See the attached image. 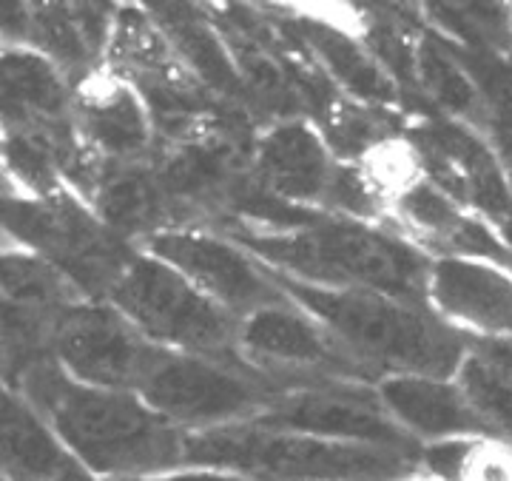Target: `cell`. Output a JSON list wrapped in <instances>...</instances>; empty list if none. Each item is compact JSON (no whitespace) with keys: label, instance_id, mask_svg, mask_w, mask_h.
<instances>
[{"label":"cell","instance_id":"obj_1","mask_svg":"<svg viewBox=\"0 0 512 481\" xmlns=\"http://www.w3.org/2000/svg\"><path fill=\"white\" fill-rule=\"evenodd\" d=\"M208 225L293 282L424 302L430 257L399 228L299 208L279 222L217 220Z\"/></svg>","mask_w":512,"mask_h":481},{"label":"cell","instance_id":"obj_21","mask_svg":"<svg viewBox=\"0 0 512 481\" xmlns=\"http://www.w3.org/2000/svg\"><path fill=\"white\" fill-rule=\"evenodd\" d=\"M74 459L49 422L18 390L0 393V473L9 481H52Z\"/></svg>","mask_w":512,"mask_h":481},{"label":"cell","instance_id":"obj_27","mask_svg":"<svg viewBox=\"0 0 512 481\" xmlns=\"http://www.w3.org/2000/svg\"><path fill=\"white\" fill-rule=\"evenodd\" d=\"M52 481H94V476H92V473H86V470H83L80 464L74 462L69 470H63V473H60V476H57V479H52Z\"/></svg>","mask_w":512,"mask_h":481},{"label":"cell","instance_id":"obj_8","mask_svg":"<svg viewBox=\"0 0 512 481\" xmlns=\"http://www.w3.org/2000/svg\"><path fill=\"white\" fill-rule=\"evenodd\" d=\"M237 356L279 390L316 382L376 385L373 376L359 368L339 342L291 299L239 319Z\"/></svg>","mask_w":512,"mask_h":481},{"label":"cell","instance_id":"obj_23","mask_svg":"<svg viewBox=\"0 0 512 481\" xmlns=\"http://www.w3.org/2000/svg\"><path fill=\"white\" fill-rule=\"evenodd\" d=\"M456 382L490 436L512 444V345L490 342L484 348L473 342Z\"/></svg>","mask_w":512,"mask_h":481},{"label":"cell","instance_id":"obj_16","mask_svg":"<svg viewBox=\"0 0 512 481\" xmlns=\"http://www.w3.org/2000/svg\"><path fill=\"white\" fill-rule=\"evenodd\" d=\"M103 60L106 72L126 80L143 100L208 92L171 43L163 23L137 6L114 9Z\"/></svg>","mask_w":512,"mask_h":481},{"label":"cell","instance_id":"obj_2","mask_svg":"<svg viewBox=\"0 0 512 481\" xmlns=\"http://www.w3.org/2000/svg\"><path fill=\"white\" fill-rule=\"evenodd\" d=\"M20 396L94 479H143L183 464L185 433L137 396L72 382L49 353L15 376Z\"/></svg>","mask_w":512,"mask_h":481},{"label":"cell","instance_id":"obj_25","mask_svg":"<svg viewBox=\"0 0 512 481\" xmlns=\"http://www.w3.org/2000/svg\"><path fill=\"white\" fill-rule=\"evenodd\" d=\"M478 92L484 100V126H490L501 154L512 163V66H484Z\"/></svg>","mask_w":512,"mask_h":481},{"label":"cell","instance_id":"obj_28","mask_svg":"<svg viewBox=\"0 0 512 481\" xmlns=\"http://www.w3.org/2000/svg\"><path fill=\"white\" fill-rule=\"evenodd\" d=\"M393 481H436L430 479L427 473H421V470H413V473H407V476H402V479H393Z\"/></svg>","mask_w":512,"mask_h":481},{"label":"cell","instance_id":"obj_11","mask_svg":"<svg viewBox=\"0 0 512 481\" xmlns=\"http://www.w3.org/2000/svg\"><path fill=\"white\" fill-rule=\"evenodd\" d=\"M259 425L305 433L313 439L359 447H379L419 456L421 447L404 436L387 416L373 385L367 382H316L282 390Z\"/></svg>","mask_w":512,"mask_h":481},{"label":"cell","instance_id":"obj_4","mask_svg":"<svg viewBox=\"0 0 512 481\" xmlns=\"http://www.w3.org/2000/svg\"><path fill=\"white\" fill-rule=\"evenodd\" d=\"M183 464L220 467L251 481H393L419 470V456L239 422L185 433Z\"/></svg>","mask_w":512,"mask_h":481},{"label":"cell","instance_id":"obj_26","mask_svg":"<svg viewBox=\"0 0 512 481\" xmlns=\"http://www.w3.org/2000/svg\"><path fill=\"white\" fill-rule=\"evenodd\" d=\"M137 481H251L231 470H220V467H202V464H180L154 476H143Z\"/></svg>","mask_w":512,"mask_h":481},{"label":"cell","instance_id":"obj_6","mask_svg":"<svg viewBox=\"0 0 512 481\" xmlns=\"http://www.w3.org/2000/svg\"><path fill=\"white\" fill-rule=\"evenodd\" d=\"M106 302L160 351L237 356V319L143 248L131 254Z\"/></svg>","mask_w":512,"mask_h":481},{"label":"cell","instance_id":"obj_30","mask_svg":"<svg viewBox=\"0 0 512 481\" xmlns=\"http://www.w3.org/2000/svg\"><path fill=\"white\" fill-rule=\"evenodd\" d=\"M0 481H9V479H6V476H3V473H0Z\"/></svg>","mask_w":512,"mask_h":481},{"label":"cell","instance_id":"obj_19","mask_svg":"<svg viewBox=\"0 0 512 481\" xmlns=\"http://www.w3.org/2000/svg\"><path fill=\"white\" fill-rule=\"evenodd\" d=\"M89 205L111 234L134 248L171 228L197 225L165 191L151 163L106 166Z\"/></svg>","mask_w":512,"mask_h":481},{"label":"cell","instance_id":"obj_3","mask_svg":"<svg viewBox=\"0 0 512 481\" xmlns=\"http://www.w3.org/2000/svg\"><path fill=\"white\" fill-rule=\"evenodd\" d=\"M279 291L339 342L350 359L379 382L384 376L456 379L473 342L441 322L424 302L376 291H328L282 277L268 268Z\"/></svg>","mask_w":512,"mask_h":481},{"label":"cell","instance_id":"obj_24","mask_svg":"<svg viewBox=\"0 0 512 481\" xmlns=\"http://www.w3.org/2000/svg\"><path fill=\"white\" fill-rule=\"evenodd\" d=\"M416 80L430 92V97L444 109L464 120L484 117V100L478 92V83L464 72L433 40H424L416 46Z\"/></svg>","mask_w":512,"mask_h":481},{"label":"cell","instance_id":"obj_13","mask_svg":"<svg viewBox=\"0 0 512 481\" xmlns=\"http://www.w3.org/2000/svg\"><path fill=\"white\" fill-rule=\"evenodd\" d=\"M424 305L467 339L512 345V274L495 262L430 259Z\"/></svg>","mask_w":512,"mask_h":481},{"label":"cell","instance_id":"obj_7","mask_svg":"<svg viewBox=\"0 0 512 481\" xmlns=\"http://www.w3.org/2000/svg\"><path fill=\"white\" fill-rule=\"evenodd\" d=\"M282 390L239 356L157 351L137 396L183 433L254 422Z\"/></svg>","mask_w":512,"mask_h":481},{"label":"cell","instance_id":"obj_12","mask_svg":"<svg viewBox=\"0 0 512 481\" xmlns=\"http://www.w3.org/2000/svg\"><path fill=\"white\" fill-rule=\"evenodd\" d=\"M339 160L311 120H279L251 143L248 177L276 203L299 211H325Z\"/></svg>","mask_w":512,"mask_h":481},{"label":"cell","instance_id":"obj_9","mask_svg":"<svg viewBox=\"0 0 512 481\" xmlns=\"http://www.w3.org/2000/svg\"><path fill=\"white\" fill-rule=\"evenodd\" d=\"M146 254L177 268L197 291L234 319L285 302L268 268L214 225H180L140 245Z\"/></svg>","mask_w":512,"mask_h":481},{"label":"cell","instance_id":"obj_18","mask_svg":"<svg viewBox=\"0 0 512 481\" xmlns=\"http://www.w3.org/2000/svg\"><path fill=\"white\" fill-rule=\"evenodd\" d=\"M74 123L72 80L35 49L0 52V129L57 131Z\"/></svg>","mask_w":512,"mask_h":481},{"label":"cell","instance_id":"obj_15","mask_svg":"<svg viewBox=\"0 0 512 481\" xmlns=\"http://www.w3.org/2000/svg\"><path fill=\"white\" fill-rule=\"evenodd\" d=\"M416 163L427 168L433 185L456 203L467 200L484 214L512 225V191L490 148L464 126H427L416 131Z\"/></svg>","mask_w":512,"mask_h":481},{"label":"cell","instance_id":"obj_29","mask_svg":"<svg viewBox=\"0 0 512 481\" xmlns=\"http://www.w3.org/2000/svg\"><path fill=\"white\" fill-rule=\"evenodd\" d=\"M94 481H137V479H94Z\"/></svg>","mask_w":512,"mask_h":481},{"label":"cell","instance_id":"obj_22","mask_svg":"<svg viewBox=\"0 0 512 481\" xmlns=\"http://www.w3.org/2000/svg\"><path fill=\"white\" fill-rule=\"evenodd\" d=\"M305 43L313 49V55L322 60L330 77L345 89V97L365 103L373 109H384L396 103V83L387 77L379 60L370 55L362 40L345 35L342 29H333L330 23H308Z\"/></svg>","mask_w":512,"mask_h":481},{"label":"cell","instance_id":"obj_17","mask_svg":"<svg viewBox=\"0 0 512 481\" xmlns=\"http://www.w3.org/2000/svg\"><path fill=\"white\" fill-rule=\"evenodd\" d=\"M373 390L387 416L419 447L490 436V430L478 419L456 379L404 373L384 376L373 385Z\"/></svg>","mask_w":512,"mask_h":481},{"label":"cell","instance_id":"obj_10","mask_svg":"<svg viewBox=\"0 0 512 481\" xmlns=\"http://www.w3.org/2000/svg\"><path fill=\"white\" fill-rule=\"evenodd\" d=\"M157 351L114 305L94 299L66 308L49 339V356L72 382L123 393H137Z\"/></svg>","mask_w":512,"mask_h":481},{"label":"cell","instance_id":"obj_20","mask_svg":"<svg viewBox=\"0 0 512 481\" xmlns=\"http://www.w3.org/2000/svg\"><path fill=\"white\" fill-rule=\"evenodd\" d=\"M114 9L94 3H32L26 49L52 60L77 86L100 69L106 57Z\"/></svg>","mask_w":512,"mask_h":481},{"label":"cell","instance_id":"obj_14","mask_svg":"<svg viewBox=\"0 0 512 481\" xmlns=\"http://www.w3.org/2000/svg\"><path fill=\"white\" fill-rule=\"evenodd\" d=\"M74 126L109 166L151 163L157 154V131L146 100L106 69L74 89Z\"/></svg>","mask_w":512,"mask_h":481},{"label":"cell","instance_id":"obj_5","mask_svg":"<svg viewBox=\"0 0 512 481\" xmlns=\"http://www.w3.org/2000/svg\"><path fill=\"white\" fill-rule=\"evenodd\" d=\"M0 234L18 251L55 265L83 299L106 302L126 268L134 245L111 234L103 220L72 191L37 200L26 194L0 197Z\"/></svg>","mask_w":512,"mask_h":481}]
</instances>
